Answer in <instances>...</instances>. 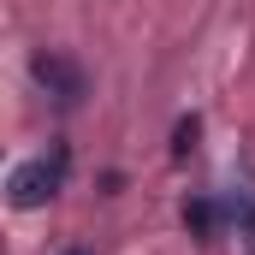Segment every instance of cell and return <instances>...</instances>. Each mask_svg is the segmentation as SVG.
<instances>
[{
    "label": "cell",
    "mask_w": 255,
    "mask_h": 255,
    "mask_svg": "<svg viewBox=\"0 0 255 255\" xmlns=\"http://www.w3.org/2000/svg\"><path fill=\"white\" fill-rule=\"evenodd\" d=\"M65 166H71V148H65V142H54V154H42V160H24V166L12 172V184H6L12 208H42V202H54L60 184H65Z\"/></svg>",
    "instance_id": "cell-1"
},
{
    "label": "cell",
    "mask_w": 255,
    "mask_h": 255,
    "mask_svg": "<svg viewBox=\"0 0 255 255\" xmlns=\"http://www.w3.org/2000/svg\"><path fill=\"white\" fill-rule=\"evenodd\" d=\"M30 77H36L54 101H65V107L89 95V71L71 60V54H36V60H30Z\"/></svg>",
    "instance_id": "cell-2"
},
{
    "label": "cell",
    "mask_w": 255,
    "mask_h": 255,
    "mask_svg": "<svg viewBox=\"0 0 255 255\" xmlns=\"http://www.w3.org/2000/svg\"><path fill=\"white\" fill-rule=\"evenodd\" d=\"M184 226H190V238H214V232H220V202L190 196V202H184Z\"/></svg>",
    "instance_id": "cell-3"
},
{
    "label": "cell",
    "mask_w": 255,
    "mask_h": 255,
    "mask_svg": "<svg viewBox=\"0 0 255 255\" xmlns=\"http://www.w3.org/2000/svg\"><path fill=\"white\" fill-rule=\"evenodd\" d=\"M196 136H202V119H178V130H172V160H184V154H190Z\"/></svg>",
    "instance_id": "cell-4"
},
{
    "label": "cell",
    "mask_w": 255,
    "mask_h": 255,
    "mask_svg": "<svg viewBox=\"0 0 255 255\" xmlns=\"http://www.w3.org/2000/svg\"><path fill=\"white\" fill-rule=\"evenodd\" d=\"M65 255H89V250H65Z\"/></svg>",
    "instance_id": "cell-5"
}]
</instances>
